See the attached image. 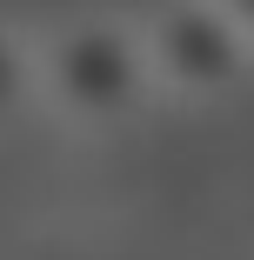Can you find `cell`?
Wrapping results in <instances>:
<instances>
[{"label": "cell", "mask_w": 254, "mask_h": 260, "mask_svg": "<svg viewBox=\"0 0 254 260\" xmlns=\"http://www.w3.org/2000/svg\"><path fill=\"white\" fill-rule=\"evenodd\" d=\"M147 100H154V74H147L140 20L127 14H80L54 34H40V107L87 134L127 127Z\"/></svg>", "instance_id": "1"}, {"label": "cell", "mask_w": 254, "mask_h": 260, "mask_svg": "<svg viewBox=\"0 0 254 260\" xmlns=\"http://www.w3.org/2000/svg\"><path fill=\"white\" fill-rule=\"evenodd\" d=\"M140 47L154 93L187 107H214L254 80V40L228 20L221 0H154L140 14Z\"/></svg>", "instance_id": "2"}, {"label": "cell", "mask_w": 254, "mask_h": 260, "mask_svg": "<svg viewBox=\"0 0 254 260\" xmlns=\"http://www.w3.org/2000/svg\"><path fill=\"white\" fill-rule=\"evenodd\" d=\"M27 107H40V40L0 20V127H14Z\"/></svg>", "instance_id": "3"}, {"label": "cell", "mask_w": 254, "mask_h": 260, "mask_svg": "<svg viewBox=\"0 0 254 260\" xmlns=\"http://www.w3.org/2000/svg\"><path fill=\"white\" fill-rule=\"evenodd\" d=\"M221 7H228V20H234L247 40H254V0H221Z\"/></svg>", "instance_id": "4"}]
</instances>
